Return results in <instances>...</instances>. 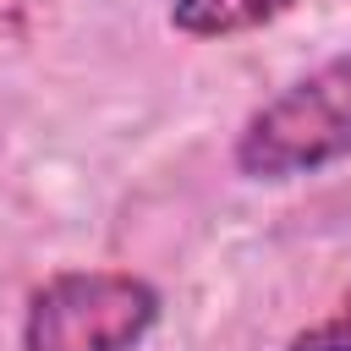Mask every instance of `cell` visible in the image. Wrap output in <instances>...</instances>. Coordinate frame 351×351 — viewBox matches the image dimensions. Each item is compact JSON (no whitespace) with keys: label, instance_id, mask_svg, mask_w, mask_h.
Listing matches in <instances>:
<instances>
[{"label":"cell","instance_id":"cell-3","mask_svg":"<svg viewBox=\"0 0 351 351\" xmlns=\"http://www.w3.org/2000/svg\"><path fill=\"white\" fill-rule=\"evenodd\" d=\"M296 0H170V27L186 38H236L252 27H269Z\"/></svg>","mask_w":351,"mask_h":351},{"label":"cell","instance_id":"cell-1","mask_svg":"<svg viewBox=\"0 0 351 351\" xmlns=\"http://www.w3.org/2000/svg\"><path fill=\"white\" fill-rule=\"evenodd\" d=\"M340 159H351V49L263 99L230 143V165L247 181H296Z\"/></svg>","mask_w":351,"mask_h":351},{"label":"cell","instance_id":"cell-2","mask_svg":"<svg viewBox=\"0 0 351 351\" xmlns=\"http://www.w3.org/2000/svg\"><path fill=\"white\" fill-rule=\"evenodd\" d=\"M159 313V285L132 269H60L27 291L22 351H137Z\"/></svg>","mask_w":351,"mask_h":351},{"label":"cell","instance_id":"cell-4","mask_svg":"<svg viewBox=\"0 0 351 351\" xmlns=\"http://www.w3.org/2000/svg\"><path fill=\"white\" fill-rule=\"evenodd\" d=\"M285 351H351V291L335 302V313H329V318H318V324L296 329V335L285 340Z\"/></svg>","mask_w":351,"mask_h":351}]
</instances>
